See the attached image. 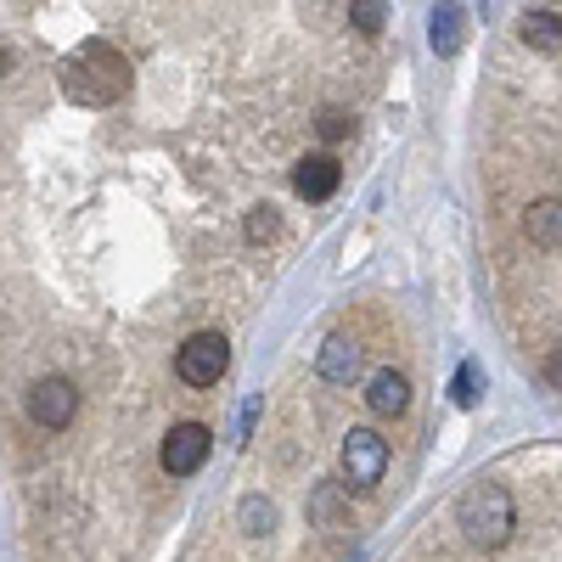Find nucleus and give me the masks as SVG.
<instances>
[{"mask_svg":"<svg viewBox=\"0 0 562 562\" xmlns=\"http://www.w3.org/2000/svg\"><path fill=\"white\" fill-rule=\"evenodd\" d=\"M344 479L349 490H378L383 473H389V439L378 428H349L344 434Z\"/></svg>","mask_w":562,"mask_h":562,"instance_id":"obj_4","label":"nucleus"},{"mask_svg":"<svg viewBox=\"0 0 562 562\" xmlns=\"http://www.w3.org/2000/svg\"><path fill=\"white\" fill-rule=\"evenodd\" d=\"M518 34H524V45H535V52H557V45H562V18L535 7V12L518 18Z\"/></svg>","mask_w":562,"mask_h":562,"instance_id":"obj_13","label":"nucleus"},{"mask_svg":"<svg viewBox=\"0 0 562 562\" xmlns=\"http://www.w3.org/2000/svg\"><path fill=\"white\" fill-rule=\"evenodd\" d=\"M479 389H484V371H479V360H467L456 371V405H479Z\"/></svg>","mask_w":562,"mask_h":562,"instance_id":"obj_17","label":"nucleus"},{"mask_svg":"<svg viewBox=\"0 0 562 562\" xmlns=\"http://www.w3.org/2000/svg\"><path fill=\"white\" fill-rule=\"evenodd\" d=\"M12 74V52H0V79H7Z\"/></svg>","mask_w":562,"mask_h":562,"instance_id":"obj_21","label":"nucleus"},{"mask_svg":"<svg viewBox=\"0 0 562 562\" xmlns=\"http://www.w3.org/2000/svg\"><path fill=\"white\" fill-rule=\"evenodd\" d=\"M29 416L40 422V428L63 434L68 422L79 416V389H74L68 378H40V383L29 389Z\"/></svg>","mask_w":562,"mask_h":562,"instance_id":"obj_6","label":"nucleus"},{"mask_svg":"<svg viewBox=\"0 0 562 562\" xmlns=\"http://www.w3.org/2000/svg\"><path fill=\"white\" fill-rule=\"evenodd\" d=\"M315 371H321L326 383H355V378H360V344H349V338H326L321 355H315Z\"/></svg>","mask_w":562,"mask_h":562,"instance_id":"obj_11","label":"nucleus"},{"mask_svg":"<svg viewBox=\"0 0 562 562\" xmlns=\"http://www.w3.org/2000/svg\"><path fill=\"white\" fill-rule=\"evenodd\" d=\"M389 23V0H349V29L355 34H383Z\"/></svg>","mask_w":562,"mask_h":562,"instance_id":"obj_15","label":"nucleus"},{"mask_svg":"<svg viewBox=\"0 0 562 562\" xmlns=\"http://www.w3.org/2000/svg\"><path fill=\"white\" fill-rule=\"evenodd\" d=\"M524 237L535 243V248H562V198H535L529 209H524Z\"/></svg>","mask_w":562,"mask_h":562,"instance_id":"obj_8","label":"nucleus"},{"mask_svg":"<svg viewBox=\"0 0 562 562\" xmlns=\"http://www.w3.org/2000/svg\"><path fill=\"white\" fill-rule=\"evenodd\" d=\"M366 405H371V416H405L411 411V383L400 378V371H371Z\"/></svg>","mask_w":562,"mask_h":562,"instance_id":"obj_9","label":"nucleus"},{"mask_svg":"<svg viewBox=\"0 0 562 562\" xmlns=\"http://www.w3.org/2000/svg\"><path fill=\"white\" fill-rule=\"evenodd\" d=\"M237 524H243V535H248V540H265V535L276 529V506H270L265 495H243Z\"/></svg>","mask_w":562,"mask_h":562,"instance_id":"obj_14","label":"nucleus"},{"mask_svg":"<svg viewBox=\"0 0 562 562\" xmlns=\"http://www.w3.org/2000/svg\"><path fill=\"white\" fill-rule=\"evenodd\" d=\"M209 450H214V434L203 428V422H175L164 450H158V461H164L169 479H192L198 467L209 461Z\"/></svg>","mask_w":562,"mask_h":562,"instance_id":"obj_5","label":"nucleus"},{"mask_svg":"<svg viewBox=\"0 0 562 562\" xmlns=\"http://www.w3.org/2000/svg\"><path fill=\"white\" fill-rule=\"evenodd\" d=\"M310 524H315L321 535H344V529H349V501H344L338 484H321V490L310 495Z\"/></svg>","mask_w":562,"mask_h":562,"instance_id":"obj_12","label":"nucleus"},{"mask_svg":"<svg viewBox=\"0 0 562 562\" xmlns=\"http://www.w3.org/2000/svg\"><path fill=\"white\" fill-rule=\"evenodd\" d=\"M259 411H265V405H259V394H254V400L243 405V422H237V439H243V445H248V439H254V428H259Z\"/></svg>","mask_w":562,"mask_h":562,"instance_id":"obj_19","label":"nucleus"},{"mask_svg":"<svg viewBox=\"0 0 562 562\" xmlns=\"http://www.w3.org/2000/svg\"><path fill=\"white\" fill-rule=\"evenodd\" d=\"M338 180H344V169H338V158H326V153L293 164V192H299L304 203H326V198L338 192Z\"/></svg>","mask_w":562,"mask_h":562,"instance_id":"obj_7","label":"nucleus"},{"mask_svg":"<svg viewBox=\"0 0 562 562\" xmlns=\"http://www.w3.org/2000/svg\"><path fill=\"white\" fill-rule=\"evenodd\" d=\"M63 97L79 108H113L130 90V63L124 52H113L108 40H85L74 57H63Z\"/></svg>","mask_w":562,"mask_h":562,"instance_id":"obj_1","label":"nucleus"},{"mask_svg":"<svg viewBox=\"0 0 562 562\" xmlns=\"http://www.w3.org/2000/svg\"><path fill=\"white\" fill-rule=\"evenodd\" d=\"M315 130H321V140H344V135L355 130V119H349V113H338V108H326Z\"/></svg>","mask_w":562,"mask_h":562,"instance_id":"obj_18","label":"nucleus"},{"mask_svg":"<svg viewBox=\"0 0 562 562\" xmlns=\"http://www.w3.org/2000/svg\"><path fill=\"white\" fill-rule=\"evenodd\" d=\"M456 524L461 535L473 540L479 551H501L512 535H518V506H512V490L506 484H473L456 506Z\"/></svg>","mask_w":562,"mask_h":562,"instance_id":"obj_2","label":"nucleus"},{"mask_svg":"<svg viewBox=\"0 0 562 562\" xmlns=\"http://www.w3.org/2000/svg\"><path fill=\"white\" fill-rule=\"evenodd\" d=\"M243 231H248V243H276V231H281V220H276V209H270V203H259V209H248Z\"/></svg>","mask_w":562,"mask_h":562,"instance_id":"obj_16","label":"nucleus"},{"mask_svg":"<svg viewBox=\"0 0 562 562\" xmlns=\"http://www.w3.org/2000/svg\"><path fill=\"white\" fill-rule=\"evenodd\" d=\"M546 383L562 394V349H551V355H546Z\"/></svg>","mask_w":562,"mask_h":562,"instance_id":"obj_20","label":"nucleus"},{"mask_svg":"<svg viewBox=\"0 0 562 562\" xmlns=\"http://www.w3.org/2000/svg\"><path fill=\"white\" fill-rule=\"evenodd\" d=\"M461 40H467V18L456 0H439L434 18H428V45H434V57H456L461 52Z\"/></svg>","mask_w":562,"mask_h":562,"instance_id":"obj_10","label":"nucleus"},{"mask_svg":"<svg viewBox=\"0 0 562 562\" xmlns=\"http://www.w3.org/2000/svg\"><path fill=\"white\" fill-rule=\"evenodd\" d=\"M231 366V344L220 333H192L180 349H175V378L186 389H214Z\"/></svg>","mask_w":562,"mask_h":562,"instance_id":"obj_3","label":"nucleus"}]
</instances>
